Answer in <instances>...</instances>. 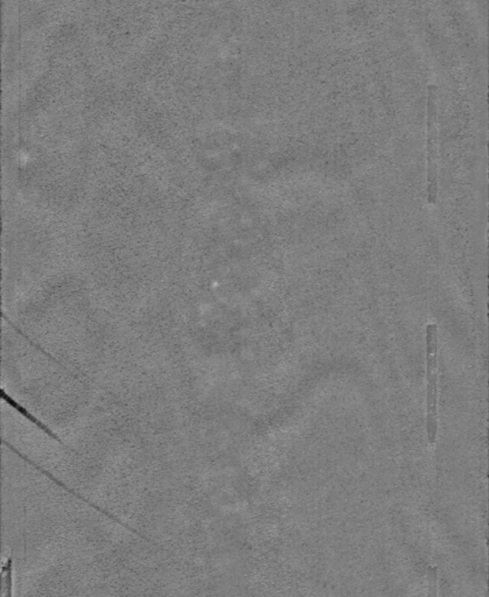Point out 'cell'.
<instances>
[{
  "instance_id": "277c9868",
  "label": "cell",
  "mask_w": 489,
  "mask_h": 597,
  "mask_svg": "<svg viewBox=\"0 0 489 597\" xmlns=\"http://www.w3.org/2000/svg\"><path fill=\"white\" fill-rule=\"evenodd\" d=\"M0 395H1V399H4V402L10 405L11 407H14V410L19 413V415L26 417L27 420L31 421L33 425H36V427L39 428L40 430H42L46 435H48V437H51V439H53V440L60 443L62 446H65L66 448H68V450H71V448L67 447V445H66V443L60 439L58 434H55L54 432H53V430L47 426V425L43 424V422H42L41 420H39L38 417H34V415H33L32 413L27 410V408L24 407L23 405L16 402V400H14L11 395H7V392L5 391V390H0Z\"/></svg>"
},
{
  "instance_id": "5b68a950",
  "label": "cell",
  "mask_w": 489,
  "mask_h": 597,
  "mask_svg": "<svg viewBox=\"0 0 489 597\" xmlns=\"http://www.w3.org/2000/svg\"><path fill=\"white\" fill-rule=\"evenodd\" d=\"M12 566H14V559L9 558L7 559V561L4 564L3 569H1V578H3L1 584H3V588L5 589L4 595H6V596H11L12 595V586H14V581H12Z\"/></svg>"
},
{
  "instance_id": "6da1fadb",
  "label": "cell",
  "mask_w": 489,
  "mask_h": 597,
  "mask_svg": "<svg viewBox=\"0 0 489 597\" xmlns=\"http://www.w3.org/2000/svg\"><path fill=\"white\" fill-rule=\"evenodd\" d=\"M437 344L438 328L435 323L426 327V363H428V439L437 442Z\"/></svg>"
},
{
  "instance_id": "3957f363",
  "label": "cell",
  "mask_w": 489,
  "mask_h": 597,
  "mask_svg": "<svg viewBox=\"0 0 489 597\" xmlns=\"http://www.w3.org/2000/svg\"><path fill=\"white\" fill-rule=\"evenodd\" d=\"M3 442L5 443L6 446L10 447L11 450H14V453H16V455H19L20 457H21V459L25 460V461H26L27 463H29L31 466L36 467V468L38 469L39 472H41L42 474H43V475L47 476V477H48L49 479H52L53 482H55V483H56V484H58V487H60V488H62L63 489V490H66V492H67L68 494H73L74 497L78 498V499H81V501H83L84 503H87V504L89 505V507H93V509H96L97 511H100L101 514H105L106 517L111 518V519L115 520V521H117V523L120 524V525H124V526H125L126 529H129V530L133 531V532L137 533L135 530H133V529H130L129 526H126L125 524H123L122 521H120V520H119L118 518L116 517V516H113V514H109L108 511L103 510V509H101L100 507H97V505L93 504V502L89 501L88 498L83 497L82 494H78V492H75V490H73V489H71L69 488V487H67V485H66L65 483H63V482H61L60 481V479H56V477H55V476H53L52 474H51V472H47V470H45V469H42L41 467L38 466V464H36V463L34 462V461H32V460H29V457H27L26 455H24L23 453H20L19 450H16L14 446H11L10 443L6 442V441H3Z\"/></svg>"
},
{
  "instance_id": "7a4b0ae2",
  "label": "cell",
  "mask_w": 489,
  "mask_h": 597,
  "mask_svg": "<svg viewBox=\"0 0 489 597\" xmlns=\"http://www.w3.org/2000/svg\"><path fill=\"white\" fill-rule=\"evenodd\" d=\"M438 129L437 88L428 87V202L436 204L438 199Z\"/></svg>"
}]
</instances>
